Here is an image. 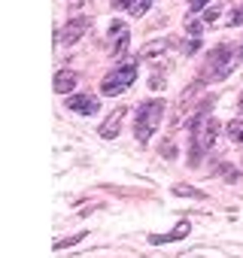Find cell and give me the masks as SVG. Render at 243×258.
Returning <instances> with one entry per match:
<instances>
[{
  "instance_id": "cell-14",
  "label": "cell",
  "mask_w": 243,
  "mask_h": 258,
  "mask_svg": "<svg viewBox=\"0 0 243 258\" xmlns=\"http://www.w3.org/2000/svg\"><path fill=\"white\" fill-rule=\"evenodd\" d=\"M186 31H189V37H192V40H198L204 28H201V22H198L195 16H186Z\"/></svg>"
},
{
  "instance_id": "cell-10",
  "label": "cell",
  "mask_w": 243,
  "mask_h": 258,
  "mask_svg": "<svg viewBox=\"0 0 243 258\" xmlns=\"http://www.w3.org/2000/svg\"><path fill=\"white\" fill-rule=\"evenodd\" d=\"M167 46H170V40H152V43H146V46H143L140 58H158V55H164V52H167Z\"/></svg>"
},
{
  "instance_id": "cell-15",
  "label": "cell",
  "mask_w": 243,
  "mask_h": 258,
  "mask_svg": "<svg viewBox=\"0 0 243 258\" xmlns=\"http://www.w3.org/2000/svg\"><path fill=\"white\" fill-rule=\"evenodd\" d=\"M173 195H183V198H207L204 191H198L192 185H173Z\"/></svg>"
},
{
  "instance_id": "cell-13",
  "label": "cell",
  "mask_w": 243,
  "mask_h": 258,
  "mask_svg": "<svg viewBox=\"0 0 243 258\" xmlns=\"http://www.w3.org/2000/svg\"><path fill=\"white\" fill-rule=\"evenodd\" d=\"M228 137H231V143H243V121L240 118L228 121Z\"/></svg>"
},
{
  "instance_id": "cell-1",
  "label": "cell",
  "mask_w": 243,
  "mask_h": 258,
  "mask_svg": "<svg viewBox=\"0 0 243 258\" xmlns=\"http://www.w3.org/2000/svg\"><path fill=\"white\" fill-rule=\"evenodd\" d=\"M161 115H164V100H149V103L140 106V112H137V124H134V131H137V140H140V143H146V140L158 131Z\"/></svg>"
},
{
  "instance_id": "cell-16",
  "label": "cell",
  "mask_w": 243,
  "mask_h": 258,
  "mask_svg": "<svg viewBox=\"0 0 243 258\" xmlns=\"http://www.w3.org/2000/svg\"><path fill=\"white\" fill-rule=\"evenodd\" d=\"M109 37H112V40H122V37H128V28L122 25V22H112V25H109Z\"/></svg>"
},
{
  "instance_id": "cell-23",
  "label": "cell",
  "mask_w": 243,
  "mask_h": 258,
  "mask_svg": "<svg viewBox=\"0 0 243 258\" xmlns=\"http://www.w3.org/2000/svg\"><path fill=\"white\" fill-rule=\"evenodd\" d=\"M128 4V0H112V7H125Z\"/></svg>"
},
{
  "instance_id": "cell-2",
  "label": "cell",
  "mask_w": 243,
  "mask_h": 258,
  "mask_svg": "<svg viewBox=\"0 0 243 258\" xmlns=\"http://www.w3.org/2000/svg\"><path fill=\"white\" fill-rule=\"evenodd\" d=\"M137 79V64L134 61H128L125 67H118V70H112L103 82H100V91L106 94V97H115V94H122L131 82Z\"/></svg>"
},
{
  "instance_id": "cell-12",
  "label": "cell",
  "mask_w": 243,
  "mask_h": 258,
  "mask_svg": "<svg viewBox=\"0 0 243 258\" xmlns=\"http://www.w3.org/2000/svg\"><path fill=\"white\" fill-rule=\"evenodd\" d=\"M149 7H152V0H128V4H125V10H128L131 16H143Z\"/></svg>"
},
{
  "instance_id": "cell-5",
  "label": "cell",
  "mask_w": 243,
  "mask_h": 258,
  "mask_svg": "<svg viewBox=\"0 0 243 258\" xmlns=\"http://www.w3.org/2000/svg\"><path fill=\"white\" fill-rule=\"evenodd\" d=\"M88 28H91V22H88V19H76V22H70L67 28H61L58 43H76V40H79Z\"/></svg>"
},
{
  "instance_id": "cell-8",
  "label": "cell",
  "mask_w": 243,
  "mask_h": 258,
  "mask_svg": "<svg viewBox=\"0 0 243 258\" xmlns=\"http://www.w3.org/2000/svg\"><path fill=\"white\" fill-rule=\"evenodd\" d=\"M73 88H76V73L61 70V73L55 76V91H58V94H70Z\"/></svg>"
},
{
  "instance_id": "cell-3",
  "label": "cell",
  "mask_w": 243,
  "mask_h": 258,
  "mask_svg": "<svg viewBox=\"0 0 243 258\" xmlns=\"http://www.w3.org/2000/svg\"><path fill=\"white\" fill-rule=\"evenodd\" d=\"M234 64H237V58H231V49H228V46H219V49L210 52V73H213V76L225 79V76L234 70Z\"/></svg>"
},
{
  "instance_id": "cell-24",
  "label": "cell",
  "mask_w": 243,
  "mask_h": 258,
  "mask_svg": "<svg viewBox=\"0 0 243 258\" xmlns=\"http://www.w3.org/2000/svg\"><path fill=\"white\" fill-rule=\"evenodd\" d=\"M240 109H243V94H240Z\"/></svg>"
},
{
  "instance_id": "cell-4",
  "label": "cell",
  "mask_w": 243,
  "mask_h": 258,
  "mask_svg": "<svg viewBox=\"0 0 243 258\" xmlns=\"http://www.w3.org/2000/svg\"><path fill=\"white\" fill-rule=\"evenodd\" d=\"M216 137H219V121L216 118H207L204 121V127L195 134V146H201V149H213V143H216Z\"/></svg>"
},
{
  "instance_id": "cell-7",
  "label": "cell",
  "mask_w": 243,
  "mask_h": 258,
  "mask_svg": "<svg viewBox=\"0 0 243 258\" xmlns=\"http://www.w3.org/2000/svg\"><path fill=\"white\" fill-rule=\"evenodd\" d=\"M67 106H70L73 112H79V115H94L100 103H97L94 97H88V94H73V97L67 100Z\"/></svg>"
},
{
  "instance_id": "cell-6",
  "label": "cell",
  "mask_w": 243,
  "mask_h": 258,
  "mask_svg": "<svg viewBox=\"0 0 243 258\" xmlns=\"http://www.w3.org/2000/svg\"><path fill=\"white\" fill-rule=\"evenodd\" d=\"M125 115H128V109H125V106H118V109H115V112H112V115L100 124V137H103V140H112V137L118 134L122 121H125Z\"/></svg>"
},
{
  "instance_id": "cell-18",
  "label": "cell",
  "mask_w": 243,
  "mask_h": 258,
  "mask_svg": "<svg viewBox=\"0 0 243 258\" xmlns=\"http://www.w3.org/2000/svg\"><path fill=\"white\" fill-rule=\"evenodd\" d=\"M219 173H222L228 182H234V179H237V170H234V167H228V164H222V167H219Z\"/></svg>"
},
{
  "instance_id": "cell-9",
  "label": "cell",
  "mask_w": 243,
  "mask_h": 258,
  "mask_svg": "<svg viewBox=\"0 0 243 258\" xmlns=\"http://www.w3.org/2000/svg\"><path fill=\"white\" fill-rule=\"evenodd\" d=\"M189 228H192L189 222H179V225H176V231H170V234H155V237H149V240H152V243H170V240H183V237L189 234Z\"/></svg>"
},
{
  "instance_id": "cell-11",
  "label": "cell",
  "mask_w": 243,
  "mask_h": 258,
  "mask_svg": "<svg viewBox=\"0 0 243 258\" xmlns=\"http://www.w3.org/2000/svg\"><path fill=\"white\" fill-rule=\"evenodd\" d=\"M222 7H225V0H213V4L204 10V22H207V25H216V19H219Z\"/></svg>"
},
{
  "instance_id": "cell-21",
  "label": "cell",
  "mask_w": 243,
  "mask_h": 258,
  "mask_svg": "<svg viewBox=\"0 0 243 258\" xmlns=\"http://www.w3.org/2000/svg\"><path fill=\"white\" fill-rule=\"evenodd\" d=\"M207 4H213V0H189L192 10H201V7H207Z\"/></svg>"
},
{
  "instance_id": "cell-17",
  "label": "cell",
  "mask_w": 243,
  "mask_h": 258,
  "mask_svg": "<svg viewBox=\"0 0 243 258\" xmlns=\"http://www.w3.org/2000/svg\"><path fill=\"white\" fill-rule=\"evenodd\" d=\"M82 237H85V234H73V237H64V240H58V243H55V249L61 252V249H67V246H73V243H79Z\"/></svg>"
},
{
  "instance_id": "cell-22",
  "label": "cell",
  "mask_w": 243,
  "mask_h": 258,
  "mask_svg": "<svg viewBox=\"0 0 243 258\" xmlns=\"http://www.w3.org/2000/svg\"><path fill=\"white\" fill-rule=\"evenodd\" d=\"M198 46H201V43H198V40H189V43H186V52H189V55H192V52H198Z\"/></svg>"
},
{
  "instance_id": "cell-20",
  "label": "cell",
  "mask_w": 243,
  "mask_h": 258,
  "mask_svg": "<svg viewBox=\"0 0 243 258\" xmlns=\"http://www.w3.org/2000/svg\"><path fill=\"white\" fill-rule=\"evenodd\" d=\"M228 25H243V7H240V10H234V16L228 19Z\"/></svg>"
},
{
  "instance_id": "cell-19",
  "label": "cell",
  "mask_w": 243,
  "mask_h": 258,
  "mask_svg": "<svg viewBox=\"0 0 243 258\" xmlns=\"http://www.w3.org/2000/svg\"><path fill=\"white\" fill-rule=\"evenodd\" d=\"M149 88H152V91H161V88H164V76H158V73H155V76L149 79Z\"/></svg>"
}]
</instances>
